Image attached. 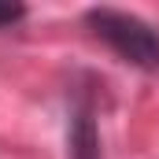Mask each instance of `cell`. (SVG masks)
Listing matches in <instances>:
<instances>
[{
    "instance_id": "cell-1",
    "label": "cell",
    "mask_w": 159,
    "mask_h": 159,
    "mask_svg": "<svg viewBox=\"0 0 159 159\" xmlns=\"http://www.w3.org/2000/svg\"><path fill=\"white\" fill-rule=\"evenodd\" d=\"M85 22L93 26V34L107 41L126 63L144 67V70H159V34L137 15H126L115 7H93L85 15Z\"/></svg>"
},
{
    "instance_id": "cell-2",
    "label": "cell",
    "mask_w": 159,
    "mask_h": 159,
    "mask_svg": "<svg viewBox=\"0 0 159 159\" xmlns=\"http://www.w3.org/2000/svg\"><path fill=\"white\" fill-rule=\"evenodd\" d=\"M70 159H100V141H96V129H93L89 115H81L74 133H70Z\"/></svg>"
},
{
    "instance_id": "cell-3",
    "label": "cell",
    "mask_w": 159,
    "mask_h": 159,
    "mask_svg": "<svg viewBox=\"0 0 159 159\" xmlns=\"http://www.w3.org/2000/svg\"><path fill=\"white\" fill-rule=\"evenodd\" d=\"M22 15H26L22 4H0V26H11V22H19Z\"/></svg>"
}]
</instances>
